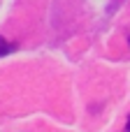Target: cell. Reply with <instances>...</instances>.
Masks as SVG:
<instances>
[{
  "label": "cell",
  "instance_id": "obj_1",
  "mask_svg": "<svg viewBox=\"0 0 130 132\" xmlns=\"http://www.w3.org/2000/svg\"><path fill=\"white\" fill-rule=\"evenodd\" d=\"M16 49H19V46H16L14 42H7L5 37H0V58H2V56H9V53L16 51Z\"/></svg>",
  "mask_w": 130,
  "mask_h": 132
},
{
  "label": "cell",
  "instance_id": "obj_2",
  "mask_svg": "<svg viewBox=\"0 0 130 132\" xmlns=\"http://www.w3.org/2000/svg\"><path fill=\"white\" fill-rule=\"evenodd\" d=\"M128 130H130V121H128Z\"/></svg>",
  "mask_w": 130,
  "mask_h": 132
}]
</instances>
